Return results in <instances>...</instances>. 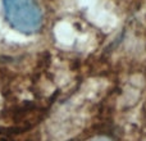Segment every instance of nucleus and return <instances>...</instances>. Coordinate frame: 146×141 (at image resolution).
Wrapping results in <instances>:
<instances>
[{
	"instance_id": "f03ea898",
	"label": "nucleus",
	"mask_w": 146,
	"mask_h": 141,
	"mask_svg": "<svg viewBox=\"0 0 146 141\" xmlns=\"http://www.w3.org/2000/svg\"><path fill=\"white\" fill-rule=\"evenodd\" d=\"M86 12L88 21L104 32L111 31L118 23V17L114 12V8L108 0H100L95 7Z\"/></svg>"
},
{
	"instance_id": "7ed1b4c3",
	"label": "nucleus",
	"mask_w": 146,
	"mask_h": 141,
	"mask_svg": "<svg viewBox=\"0 0 146 141\" xmlns=\"http://www.w3.org/2000/svg\"><path fill=\"white\" fill-rule=\"evenodd\" d=\"M99 1H100V0H78L80 7L83 8V9H86V10H88V9H91L92 7H95Z\"/></svg>"
},
{
	"instance_id": "20e7f679",
	"label": "nucleus",
	"mask_w": 146,
	"mask_h": 141,
	"mask_svg": "<svg viewBox=\"0 0 146 141\" xmlns=\"http://www.w3.org/2000/svg\"><path fill=\"white\" fill-rule=\"evenodd\" d=\"M104 141H105V140H104Z\"/></svg>"
},
{
	"instance_id": "f257e3e1",
	"label": "nucleus",
	"mask_w": 146,
	"mask_h": 141,
	"mask_svg": "<svg viewBox=\"0 0 146 141\" xmlns=\"http://www.w3.org/2000/svg\"><path fill=\"white\" fill-rule=\"evenodd\" d=\"M5 18L15 31L25 35L38 32L42 13L36 0H3Z\"/></svg>"
}]
</instances>
